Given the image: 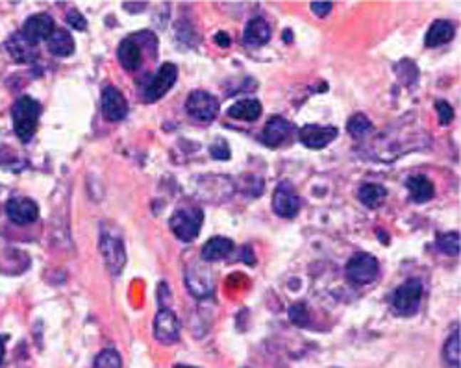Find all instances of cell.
Instances as JSON below:
<instances>
[{"instance_id":"1","label":"cell","mask_w":461,"mask_h":368,"mask_svg":"<svg viewBox=\"0 0 461 368\" xmlns=\"http://www.w3.org/2000/svg\"><path fill=\"white\" fill-rule=\"evenodd\" d=\"M41 115V104L32 97H21L14 104L11 119H14L15 135L23 143H30L37 132V122Z\"/></svg>"},{"instance_id":"2","label":"cell","mask_w":461,"mask_h":368,"mask_svg":"<svg viewBox=\"0 0 461 368\" xmlns=\"http://www.w3.org/2000/svg\"><path fill=\"white\" fill-rule=\"evenodd\" d=\"M204 222V213L200 207H180L178 211H175V215L171 216V230L172 233L184 243H191L199 237L200 228Z\"/></svg>"},{"instance_id":"3","label":"cell","mask_w":461,"mask_h":368,"mask_svg":"<svg viewBox=\"0 0 461 368\" xmlns=\"http://www.w3.org/2000/svg\"><path fill=\"white\" fill-rule=\"evenodd\" d=\"M100 253L106 263V268L113 278L119 276L125 270L126 265V250L123 237L117 231L104 228L100 233Z\"/></svg>"},{"instance_id":"4","label":"cell","mask_w":461,"mask_h":368,"mask_svg":"<svg viewBox=\"0 0 461 368\" xmlns=\"http://www.w3.org/2000/svg\"><path fill=\"white\" fill-rule=\"evenodd\" d=\"M423 281L417 278H410L397 287L395 295H393V309L397 311L400 317H411L415 315L420 307V300H423Z\"/></svg>"},{"instance_id":"5","label":"cell","mask_w":461,"mask_h":368,"mask_svg":"<svg viewBox=\"0 0 461 368\" xmlns=\"http://www.w3.org/2000/svg\"><path fill=\"white\" fill-rule=\"evenodd\" d=\"M378 259L367 252H360L352 256L345 268L346 280L354 283V285H369V283H373L378 278Z\"/></svg>"},{"instance_id":"6","label":"cell","mask_w":461,"mask_h":368,"mask_svg":"<svg viewBox=\"0 0 461 368\" xmlns=\"http://www.w3.org/2000/svg\"><path fill=\"white\" fill-rule=\"evenodd\" d=\"M221 104H219L217 97H213L212 93L197 89V91L190 93V97L185 100V111L190 113L199 122H212L217 117Z\"/></svg>"},{"instance_id":"7","label":"cell","mask_w":461,"mask_h":368,"mask_svg":"<svg viewBox=\"0 0 461 368\" xmlns=\"http://www.w3.org/2000/svg\"><path fill=\"white\" fill-rule=\"evenodd\" d=\"M185 285H187V290L195 298H208L213 293V274L212 268L204 263H190L185 267Z\"/></svg>"},{"instance_id":"8","label":"cell","mask_w":461,"mask_h":368,"mask_svg":"<svg viewBox=\"0 0 461 368\" xmlns=\"http://www.w3.org/2000/svg\"><path fill=\"white\" fill-rule=\"evenodd\" d=\"M178 80V69L175 63H163L157 73L154 74L152 80L145 85L143 98L145 102L152 104V102L160 100L162 97H165L167 93L171 91V88Z\"/></svg>"},{"instance_id":"9","label":"cell","mask_w":461,"mask_h":368,"mask_svg":"<svg viewBox=\"0 0 461 368\" xmlns=\"http://www.w3.org/2000/svg\"><path fill=\"white\" fill-rule=\"evenodd\" d=\"M272 211L281 219H293L300 211V196L291 182H281L272 193Z\"/></svg>"},{"instance_id":"10","label":"cell","mask_w":461,"mask_h":368,"mask_svg":"<svg viewBox=\"0 0 461 368\" xmlns=\"http://www.w3.org/2000/svg\"><path fill=\"white\" fill-rule=\"evenodd\" d=\"M293 134H295V126L284 117L274 115L267 120V125L263 128L261 143L267 144L269 148H280L289 143Z\"/></svg>"},{"instance_id":"11","label":"cell","mask_w":461,"mask_h":368,"mask_svg":"<svg viewBox=\"0 0 461 368\" xmlns=\"http://www.w3.org/2000/svg\"><path fill=\"white\" fill-rule=\"evenodd\" d=\"M154 337L162 345H175L180 337L178 317L169 307H162L154 318Z\"/></svg>"},{"instance_id":"12","label":"cell","mask_w":461,"mask_h":368,"mask_svg":"<svg viewBox=\"0 0 461 368\" xmlns=\"http://www.w3.org/2000/svg\"><path fill=\"white\" fill-rule=\"evenodd\" d=\"M336 126H318V125H306L299 130L300 143L311 150H321L328 147L333 139L337 137Z\"/></svg>"},{"instance_id":"13","label":"cell","mask_w":461,"mask_h":368,"mask_svg":"<svg viewBox=\"0 0 461 368\" xmlns=\"http://www.w3.org/2000/svg\"><path fill=\"white\" fill-rule=\"evenodd\" d=\"M56 30L54 26V19L51 15L46 14H37L32 15V17H28L23 24V33L26 37L28 41L32 43V45H39L41 41H48V37L52 36V32Z\"/></svg>"},{"instance_id":"14","label":"cell","mask_w":461,"mask_h":368,"mask_svg":"<svg viewBox=\"0 0 461 368\" xmlns=\"http://www.w3.org/2000/svg\"><path fill=\"white\" fill-rule=\"evenodd\" d=\"M102 113L110 122H119L128 115V102L125 95L113 85L102 89Z\"/></svg>"},{"instance_id":"15","label":"cell","mask_w":461,"mask_h":368,"mask_svg":"<svg viewBox=\"0 0 461 368\" xmlns=\"http://www.w3.org/2000/svg\"><path fill=\"white\" fill-rule=\"evenodd\" d=\"M6 213H8V219L11 222L19 226H26L32 224V222L37 221L39 216V207L33 200L26 196L21 198H11L8 204H6Z\"/></svg>"},{"instance_id":"16","label":"cell","mask_w":461,"mask_h":368,"mask_svg":"<svg viewBox=\"0 0 461 368\" xmlns=\"http://www.w3.org/2000/svg\"><path fill=\"white\" fill-rule=\"evenodd\" d=\"M117 60L123 65V69L134 73L141 67L143 63V52H141V46L135 41L134 37H128L125 41H120L119 48H117Z\"/></svg>"},{"instance_id":"17","label":"cell","mask_w":461,"mask_h":368,"mask_svg":"<svg viewBox=\"0 0 461 368\" xmlns=\"http://www.w3.org/2000/svg\"><path fill=\"white\" fill-rule=\"evenodd\" d=\"M456 36V28L450 21H445V19H437L434 23L430 24L428 32H426L425 37V45L428 48H435V46L447 45L450 43Z\"/></svg>"},{"instance_id":"18","label":"cell","mask_w":461,"mask_h":368,"mask_svg":"<svg viewBox=\"0 0 461 368\" xmlns=\"http://www.w3.org/2000/svg\"><path fill=\"white\" fill-rule=\"evenodd\" d=\"M244 43L249 46H263L271 39V26L263 17H256L247 23L243 32Z\"/></svg>"},{"instance_id":"19","label":"cell","mask_w":461,"mask_h":368,"mask_svg":"<svg viewBox=\"0 0 461 368\" xmlns=\"http://www.w3.org/2000/svg\"><path fill=\"white\" fill-rule=\"evenodd\" d=\"M234 241L228 239V237H212V239L202 246V259L206 263L221 261V259L228 258V256L234 252Z\"/></svg>"},{"instance_id":"20","label":"cell","mask_w":461,"mask_h":368,"mask_svg":"<svg viewBox=\"0 0 461 368\" xmlns=\"http://www.w3.org/2000/svg\"><path fill=\"white\" fill-rule=\"evenodd\" d=\"M6 48H8L9 56L14 58L17 63H28L36 56V45L28 41L23 33L19 32L15 36H11L6 43Z\"/></svg>"},{"instance_id":"21","label":"cell","mask_w":461,"mask_h":368,"mask_svg":"<svg viewBox=\"0 0 461 368\" xmlns=\"http://www.w3.org/2000/svg\"><path fill=\"white\" fill-rule=\"evenodd\" d=\"M261 104L258 100H250V98H244V100H237L235 104H232L228 107V115L235 120H244V122H254L261 117Z\"/></svg>"},{"instance_id":"22","label":"cell","mask_w":461,"mask_h":368,"mask_svg":"<svg viewBox=\"0 0 461 368\" xmlns=\"http://www.w3.org/2000/svg\"><path fill=\"white\" fill-rule=\"evenodd\" d=\"M406 187L410 191V198L417 204H425L434 198V184L423 174L411 176L406 182Z\"/></svg>"},{"instance_id":"23","label":"cell","mask_w":461,"mask_h":368,"mask_svg":"<svg viewBox=\"0 0 461 368\" xmlns=\"http://www.w3.org/2000/svg\"><path fill=\"white\" fill-rule=\"evenodd\" d=\"M46 46H48V52L58 56V58H65V56H71L74 52L73 37L63 28H56L52 36L48 37Z\"/></svg>"},{"instance_id":"24","label":"cell","mask_w":461,"mask_h":368,"mask_svg":"<svg viewBox=\"0 0 461 368\" xmlns=\"http://www.w3.org/2000/svg\"><path fill=\"white\" fill-rule=\"evenodd\" d=\"M385 196H388V191L380 184H363L358 191L360 202L367 207H376Z\"/></svg>"},{"instance_id":"25","label":"cell","mask_w":461,"mask_h":368,"mask_svg":"<svg viewBox=\"0 0 461 368\" xmlns=\"http://www.w3.org/2000/svg\"><path fill=\"white\" fill-rule=\"evenodd\" d=\"M443 357L452 368H460L461 364V332L456 330L448 337L443 348Z\"/></svg>"},{"instance_id":"26","label":"cell","mask_w":461,"mask_h":368,"mask_svg":"<svg viewBox=\"0 0 461 368\" xmlns=\"http://www.w3.org/2000/svg\"><path fill=\"white\" fill-rule=\"evenodd\" d=\"M346 130L348 134L356 139H363L365 135H369L374 130L373 122H371L363 113H356V115L351 117V120L346 122Z\"/></svg>"},{"instance_id":"27","label":"cell","mask_w":461,"mask_h":368,"mask_svg":"<svg viewBox=\"0 0 461 368\" xmlns=\"http://www.w3.org/2000/svg\"><path fill=\"white\" fill-rule=\"evenodd\" d=\"M435 246L443 253H448V256H457L461 250L460 233H457V231H448V233L437 235Z\"/></svg>"},{"instance_id":"28","label":"cell","mask_w":461,"mask_h":368,"mask_svg":"<svg viewBox=\"0 0 461 368\" xmlns=\"http://www.w3.org/2000/svg\"><path fill=\"white\" fill-rule=\"evenodd\" d=\"M93 368H123V359H120L119 352L113 350V348H108V350H102L95 357Z\"/></svg>"},{"instance_id":"29","label":"cell","mask_w":461,"mask_h":368,"mask_svg":"<svg viewBox=\"0 0 461 368\" xmlns=\"http://www.w3.org/2000/svg\"><path fill=\"white\" fill-rule=\"evenodd\" d=\"M289 320L295 326L306 327L309 324V311L304 302H296L289 307Z\"/></svg>"},{"instance_id":"30","label":"cell","mask_w":461,"mask_h":368,"mask_svg":"<svg viewBox=\"0 0 461 368\" xmlns=\"http://www.w3.org/2000/svg\"><path fill=\"white\" fill-rule=\"evenodd\" d=\"M435 110H437L439 115V125L441 126H448L454 120V110L452 106L445 100H437L435 102Z\"/></svg>"},{"instance_id":"31","label":"cell","mask_w":461,"mask_h":368,"mask_svg":"<svg viewBox=\"0 0 461 368\" xmlns=\"http://www.w3.org/2000/svg\"><path fill=\"white\" fill-rule=\"evenodd\" d=\"M209 154H212L215 159H230L232 156L230 147H228V143L224 139H217V141L209 147Z\"/></svg>"},{"instance_id":"32","label":"cell","mask_w":461,"mask_h":368,"mask_svg":"<svg viewBox=\"0 0 461 368\" xmlns=\"http://www.w3.org/2000/svg\"><path fill=\"white\" fill-rule=\"evenodd\" d=\"M67 24H69L71 28H74V30H78V32H83V30L88 28L86 17H83L80 11H76V9H71L69 14H67Z\"/></svg>"},{"instance_id":"33","label":"cell","mask_w":461,"mask_h":368,"mask_svg":"<svg viewBox=\"0 0 461 368\" xmlns=\"http://www.w3.org/2000/svg\"><path fill=\"white\" fill-rule=\"evenodd\" d=\"M332 2H311V11H314L317 17H326V15L332 11Z\"/></svg>"},{"instance_id":"34","label":"cell","mask_w":461,"mask_h":368,"mask_svg":"<svg viewBox=\"0 0 461 368\" xmlns=\"http://www.w3.org/2000/svg\"><path fill=\"white\" fill-rule=\"evenodd\" d=\"M215 43H217V46H222V48H228L230 46V36H228L227 32H217L215 33Z\"/></svg>"},{"instance_id":"35","label":"cell","mask_w":461,"mask_h":368,"mask_svg":"<svg viewBox=\"0 0 461 368\" xmlns=\"http://www.w3.org/2000/svg\"><path fill=\"white\" fill-rule=\"evenodd\" d=\"M250 252H252V250H250L249 246H244V248H243V256H241L239 259H243V261L247 263V265H250V267H252V265H254V256H249Z\"/></svg>"},{"instance_id":"36","label":"cell","mask_w":461,"mask_h":368,"mask_svg":"<svg viewBox=\"0 0 461 368\" xmlns=\"http://www.w3.org/2000/svg\"><path fill=\"white\" fill-rule=\"evenodd\" d=\"M6 354V337H0V363L4 361Z\"/></svg>"},{"instance_id":"37","label":"cell","mask_w":461,"mask_h":368,"mask_svg":"<svg viewBox=\"0 0 461 368\" xmlns=\"http://www.w3.org/2000/svg\"><path fill=\"white\" fill-rule=\"evenodd\" d=\"M175 368H197V367H190V364H176Z\"/></svg>"},{"instance_id":"38","label":"cell","mask_w":461,"mask_h":368,"mask_svg":"<svg viewBox=\"0 0 461 368\" xmlns=\"http://www.w3.org/2000/svg\"><path fill=\"white\" fill-rule=\"evenodd\" d=\"M332 368H337V367H332Z\"/></svg>"}]
</instances>
